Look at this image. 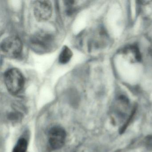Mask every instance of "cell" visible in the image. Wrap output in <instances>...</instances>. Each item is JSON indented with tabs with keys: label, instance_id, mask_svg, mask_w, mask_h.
I'll return each instance as SVG.
<instances>
[{
	"label": "cell",
	"instance_id": "obj_1",
	"mask_svg": "<svg viewBox=\"0 0 152 152\" xmlns=\"http://www.w3.org/2000/svg\"><path fill=\"white\" fill-rule=\"evenodd\" d=\"M4 81L8 91L16 95L23 89L24 85V78L21 71L13 68L7 71L4 75Z\"/></svg>",
	"mask_w": 152,
	"mask_h": 152
},
{
	"label": "cell",
	"instance_id": "obj_2",
	"mask_svg": "<svg viewBox=\"0 0 152 152\" xmlns=\"http://www.w3.org/2000/svg\"><path fill=\"white\" fill-rule=\"evenodd\" d=\"M2 53L8 57H18L23 50V44L21 39L15 36H9L4 39L1 44Z\"/></svg>",
	"mask_w": 152,
	"mask_h": 152
},
{
	"label": "cell",
	"instance_id": "obj_3",
	"mask_svg": "<svg viewBox=\"0 0 152 152\" xmlns=\"http://www.w3.org/2000/svg\"><path fill=\"white\" fill-rule=\"evenodd\" d=\"M66 138V131L61 126L56 125L50 128L48 133V141L50 149L58 150L63 147Z\"/></svg>",
	"mask_w": 152,
	"mask_h": 152
},
{
	"label": "cell",
	"instance_id": "obj_4",
	"mask_svg": "<svg viewBox=\"0 0 152 152\" xmlns=\"http://www.w3.org/2000/svg\"><path fill=\"white\" fill-rule=\"evenodd\" d=\"M34 17L39 22L48 21L52 15V7L49 1H37L33 4Z\"/></svg>",
	"mask_w": 152,
	"mask_h": 152
},
{
	"label": "cell",
	"instance_id": "obj_5",
	"mask_svg": "<svg viewBox=\"0 0 152 152\" xmlns=\"http://www.w3.org/2000/svg\"><path fill=\"white\" fill-rule=\"evenodd\" d=\"M52 37L45 33L41 32L35 35L32 39L31 43L34 49L45 51L49 50L52 44Z\"/></svg>",
	"mask_w": 152,
	"mask_h": 152
},
{
	"label": "cell",
	"instance_id": "obj_6",
	"mask_svg": "<svg viewBox=\"0 0 152 152\" xmlns=\"http://www.w3.org/2000/svg\"><path fill=\"white\" fill-rule=\"evenodd\" d=\"M122 54L131 62L134 63L140 60L139 50L135 46H130L125 48L123 51Z\"/></svg>",
	"mask_w": 152,
	"mask_h": 152
},
{
	"label": "cell",
	"instance_id": "obj_7",
	"mask_svg": "<svg viewBox=\"0 0 152 152\" xmlns=\"http://www.w3.org/2000/svg\"><path fill=\"white\" fill-rule=\"evenodd\" d=\"M72 56V50L67 46H64L59 55L58 61L63 64H67L70 61Z\"/></svg>",
	"mask_w": 152,
	"mask_h": 152
},
{
	"label": "cell",
	"instance_id": "obj_8",
	"mask_svg": "<svg viewBox=\"0 0 152 152\" xmlns=\"http://www.w3.org/2000/svg\"><path fill=\"white\" fill-rule=\"evenodd\" d=\"M28 145L27 140L24 138H20L15 145L12 152H26Z\"/></svg>",
	"mask_w": 152,
	"mask_h": 152
},
{
	"label": "cell",
	"instance_id": "obj_9",
	"mask_svg": "<svg viewBox=\"0 0 152 152\" xmlns=\"http://www.w3.org/2000/svg\"><path fill=\"white\" fill-rule=\"evenodd\" d=\"M10 119V120H13V121H18V120H19L21 119V114L18 113H12L9 115Z\"/></svg>",
	"mask_w": 152,
	"mask_h": 152
}]
</instances>
